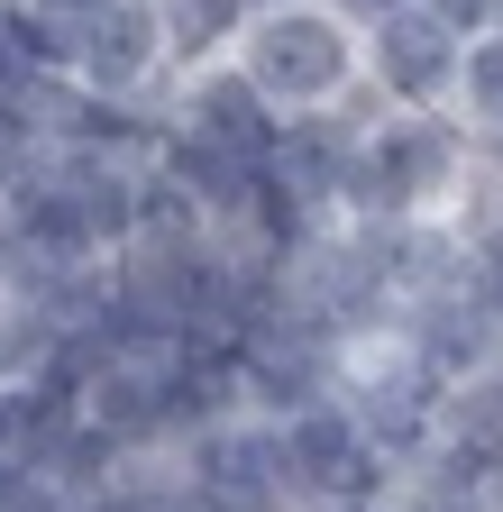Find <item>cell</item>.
<instances>
[{
  "label": "cell",
  "instance_id": "6da1fadb",
  "mask_svg": "<svg viewBox=\"0 0 503 512\" xmlns=\"http://www.w3.org/2000/svg\"><path fill=\"white\" fill-rule=\"evenodd\" d=\"M229 64L266 92L275 119H321L366 101V28L339 19L330 0H257Z\"/></svg>",
  "mask_w": 503,
  "mask_h": 512
},
{
  "label": "cell",
  "instance_id": "7a4b0ae2",
  "mask_svg": "<svg viewBox=\"0 0 503 512\" xmlns=\"http://www.w3.org/2000/svg\"><path fill=\"white\" fill-rule=\"evenodd\" d=\"M485 174V147L458 110H375L357 128L348 211L366 220H449Z\"/></svg>",
  "mask_w": 503,
  "mask_h": 512
},
{
  "label": "cell",
  "instance_id": "3957f363",
  "mask_svg": "<svg viewBox=\"0 0 503 512\" xmlns=\"http://www.w3.org/2000/svg\"><path fill=\"white\" fill-rule=\"evenodd\" d=\"M330 394H339L375 439H385V448H394V467H403L412 448L439 430V394H449V384H439V375L412 357V339H403V330H366V339H339Z\"/></svg>",
  "mask_w": 503,
  "mask_h": 512
},
{
  "label": "cell",
  "instance_id": "277c9868",
  "mask_svg": "<svg viewBox=\"0 0 503 512\" xmlns=\"http://www.w3.org/2000/svg\"><path fill=\"white\" fill-rule=\"evenodd\" d=\"M275 430H284V467H293L302 512L311 503H394V448L375 439L339 394H321L311 412H293Z\"/></svg>",
  "mask_w": 503,
  "mask_h": 512
},
{
  "label": "cell",
  "instance_id": "5b68a950",
  "mask_svg": "<svg viewBox=\"0 0 503 512\" xmlns=\"http://www.w3.org/2000/svg\"><path fill=\"white\" fill-rule=\"evenodd\" d=\"M74 83L101 92V101H138V110L165 101L174 46H165L156 0H101L92 19H74Z\"/></svg>",
  "mask_w": 503,
  "mask_h": 512
},
{
  "label": "cell",
  "instance_id": "8992f818",
  "mask_svg": "<svg viewBox=\"0 0 503 512\" xmlns=\"http://www.w3.org/2000/svg\"><path fill=\"white\" fill-rule=\"evenodd\" d=\"M156 119H165V138H193V147H220V156H275V138H284V119L266 110V92L229 55L183 64L156 101Z\"/></svg>",
  "mask_w": 503,
  "mask_h": 512
},
{
  "label": "cell",
  "instance_id": "52a82bcc",
  "mask_svg": "<svg viewBox=\"0 0 503 512\" xmlns=\"http://www.w3.org/2000/svg\"><path fill=\"white\" fill-rule=\"evenodd\" d=\"M458 64H467V37H449L421 0L366 28V92H375V110H449L458 101Z\"/></svg>",
  "mask_w": 503,
  "mask_h": 512
},
{
  "label": "cell",
  "instance_id": "ba28073f",
  "mask_svg": "<svg viewBox=\"0 0 503 512\" xmlns=\"http://www.w3.org/2000/svg\"><path fill=\"white\" fill-rule=\"evenodd\" d=\"M174 458H183V476H193L211 503H229V512H302L293 467H284V430L257 421V412H238L229 430L174 448Z\"/></svg>",
  "mask_w": 503,
  "mask_h": 512
},
{
  "label": "cell",
  "instance_id": "9c48e42d",
  "mask_svg": "<svg viewBox=\"0 0 503 512\" xmlns=\"http://www.w3.org/2000/svg\"><path fill=\"white\" fill-rule=\"evenodd\" d=\"M394 330L412 339V357L439 375V384H458V375H476L494 348H503V330H494V320H485V302L458 284V293H412L403 302V320H394Z\"/></svg>",
  "mask_w": 503,
  "mask_h": 512
},
{
  "label": "cell",
  "instance_id": "30bf717a",
  "mask_svg": "<svg viewBox=\"0 0 503 512\" xmlns=\"http://www.w3.org/2000/svg\"><path fill=\"white\" fill-rule=\"evenodd\" d=\"M439 439H458V448H476L485 467H503V348L439 394Z\"/></svg>",
  "mask_w": 503,
  "mask_h": 512
},
{
  "label": "cell",
  "instance_id": "8fae6325",
  "mask_svg": "<svg viewBox=\"0 0 503 512\" xmlns=\"http://www.w3.org/2000/svg\"><path fill=\"white\" fill-rule=\"evenodd\" d=\"M247 10H257V0H156L165 46H174V74H183V64L229 55V46H238V28H247Z\"/></svg>",
  "mask_w": 503,
  "mask_h": 512
},
{
  "label": "cell",
  "instance_id": "7c38bea8",
  "mask_svg": "<svg viewBox=\"0 0 503 512\" xmlns=\"http://www.w3.org/2000/svg\"><path fill=\"white\" fill-rule=\"evenodd\" d=\"M476 138L485 128H503V37H476L467 46V64H458V101H449Z\"/></svg>",
  "mask_w": 503,
  "mask_h": 512
},
{
  "label": "cell",
  "instance_id": "4fadbf2b",
  "mask_svg": "<svg viewBox=\"0 0 503 512\" xmlns=\"http://www.w3.org/2000/svg\"><path fill=\"white\" fill-rule=\"evenodd\" d=\"M37 165H46V119H37L19 92H0V202H10Z\"/></svg>",
  "mask_w": 503,
  "mask_h": 512
},
{
  "label": "cell",
  "instance_id": "5bb4252c",
  "mask_svg": "<svg viewBox=\"0 0 503 512\" xmlns=\"http://www.w3.org/2000/svg\"><path fill=\"white\" fill-rule=\"evenodd\" d=\"M421 10L449 28V37H467V46H476V37H494V0H421Z\"/></svg>",
  "mask_w": 503,
  "mask_h": 512
},
{
  "label": "cell",
  "instance_id": "9a60e30c",
  "mask_svg": "<svg viewBox=\"0 0 503 512\" xmlns=\"http://www.w3.org/2000/svg\"><path fill=\"white\" fill-rule=\"evenodd\" d=\"M0 512H83V494H65L55 476H19V485H10V503H0Z\"/></svg>",
  "mask_w": 503,
  "mask_h": 512
},
{
  "label": "cell",
  "instance_id": "2e32d148",
  "mask_svg": "<svg viewBox=\"0 0 503 512\" xmlns=\"http://www.w3.org/2000/svg\"><path fill=\"white\" fill-rule=\"evenodd\" d=\"M19 293V220H10V202H0V302Z\"/></svg>",
  "mask_w": 503,
  "mask_h": 512
},
{
  "label": "cell",
  "instance_id": "e0dca14e",
  "mask_svg": "<svg viewBox=\"0 0 503 512\" xmlns=\"http://www.w3.org/2000/svg\"><path fill=\"white\" fill-rule=\"evenodd\" d=\"M339 19H357V28H375V19H394V10H412V0H330Z\"/></svg>",
  "mask_w": 503,
  "mask_h": 512
},
{
  "label": "cell",
  "instance_id": "ac0fdd59",
  "mask_svg": "<svg viewBox=\"0 0 503 512\" xmlns=\"http://www.w3.org/2000/svg\"><path fill=\"white\" fill-rule=\"evenodd\" d=\"M28 10H46V19H92L101 0H28Z\"/></svg>",
  "mask_w": 503,
  "mask_h": 512
},
{
  "label": "cell",
  "instance_id": "d6986e66",
  "mask_svg": "<svg viewBox=\"0 0 503 512\" xmlns=\"http://www.w3.org/2000/svg\"><path fill=\"white\" fill-rule=\"evenodd\" d=\"M476 147H485V165L503 174V128H485V138H476Z\"/></svg>",
  "mask_w": 503,
  "mask_h": 512
},
{
  "label": "cell",
  "instance_id": "ffe728a7",
  "mask_svg": "<svg viewBox=\"0 0 503 512\" xmlns=\"http://www.w3.org/2000/svg\"><path fill=\"white\" fill-rule=\"evenodd\" d=\"M0 412H10V394H0Z\"/></svg>",
  "mask_w": 503,
  "mask_h": 512
}]
</instances>
